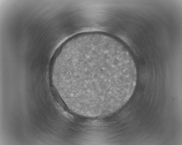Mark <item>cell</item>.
<instances>
[{
  "mask_svg": "<svg viewBox=\"0 0 182 145\" xmlns=\"http://www.w3.org/2000/svg\"><path fill=\"white\" fill-rule=\"evenodd\" d=\"M60 64L70 84V104L83 115L113 114L127 103L135 87L132 58L113 40L94 37L76 41L61 53Z\"/></svg>",
  "mask_w": 182,
  "mask_h": 145,
  "instance_id": "obj_1",
  "label": "cell"
}]
</instances>
